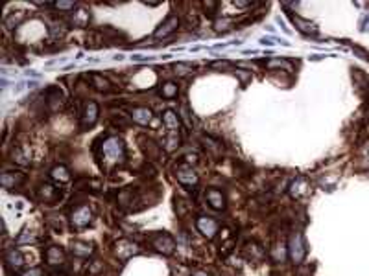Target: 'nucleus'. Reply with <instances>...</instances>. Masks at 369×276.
Returning a JSON list of instances; mask_svg holds the SVG:
<instances>
[{
    "label": "nucleus",
    "instance_id": "f257e3e1",
    "mask_svg": "<svg viewBox=\"0 0 369 276\" xmlns=\"http://www.w3.org/2000/svg\"><path fill=\"white\" fill-rule=\"evenodd\" d=\"M101 156L107 164H118L126 156V146L118 137H109L101 144Z\"/></svg>",
    "mask_w": 369,
    "mask_h": 276
},
{
    "label": "nucleus",
    "instance_id": "f03ea898",
    "mask_svg": "<svg viewBox=\"0 0 369 276\" xmlns=\"http://www.w3.org/2000/svg\"><path fill=\"white\" fill-rule=\"evenodd\" d=\"M92 221V212L89 206H78V208H74L72 214H70V225H72V229L76 230H82L85 227H89Z\"/></svg>",
    "mask_w": 369,
    "mask_h": 276
},
{
    "label": "nucleus",
    "instance_id": "7ed1b4c3",
    "mask_svg": "<svg viewBox=\"0 0 369 276\" xmlns=\"http://www.w3.org/2000/svg\"><path fill=\"white\" fill-rule=\"evenodd\" d=\"M288 248H290L292 260H294L295 263H301L304 260V254H306V245H304V239L299 232H294V234H292L290 243H288Z\"/></svg>",
    "mask_w": 369,
    "mask_h": 276
},
{
    "label": "nucleus",
    "instance_id": "20e7f679",
    "mask_svg": "<svg viewBox=\"0 0 369 276\" xmlns=\"http://www.w3.org/2000/svg\"><path fill=\"white\" fill-rule=\"evenodd\" d=\"M151 247L155 248L157 252H161V254H172L175 248V241L172 239L170 234L159 232V234H155L151 238Z\"/></svg>",
    "mask_w": 369,
    "mask_h": 276
},
{
    "label": "nucleus",
    "instance_id": "39448f33",
    "mask_svg": "<svg viewBox=\"0 0 369 276\" xmlns=\"http://www.w3.org/2000/svg\"><path fill=\"white\" fill-rule=\"evenodd\" d=\"M175 177H177V183L186 186V188H194V186L198 184V175H196V171L192 169V166H188V164L179 166Z\"/></svg>",
    "mask_w": 369,
    "mask_h": 276
},
{
    "label": "nucleus",
    "instance_id": "423d86ee",
    "mask_svg": "<svg viewBox=\"0 0 369 276\" xmlns=\"http://www.w3.org/2000/svg\"><path fill=\"white\" fill-rule=\"evenodd\" d=\"M179 26V18L175 17V15H168V17L157 26V30L153 31V37L155 39H161V37H168L170 33H174L175 30Z\"/></svg>",
    "mask_w": 369,
    "mask_h": 276
},
{
    "label": "nucleus",
    "instance_id": "0eeeda50",
    "mask_svg": "<svg viewBox=\"0 0 369 276\" xmlns=\"http://www.w3.org/2000/svg\"><path fill=\"white\" fill-rule=\"evenodd\" d=\"M196 227L201 232L207 239H212L218 232V221L212 219V217H198L196 221Z\"/></svg>",
    "mask_w": 369,
    "mask_h": 276
},
{
    "label": "nucleus",
    "instance_id": "6e6552de",
    "mask_svg": "<svg viewBox=\"0 0 369 276\" xmlns=\"http://www.w3.org/2000/svg\"><path fill=\"white\" fill-rule=\"evenodd\" d=\"M96 120H98V105L94 101H87V105H85L82 114V127L83 129L92 127L96 123Z\"/></svg>",
    "mask_w": 369,
    "mask_h": 276
},
{
    "label": "nucleus",
    "instance_id": "1a4fd4ad",
    "mask_svg": "<svg viewBox=\"0 0 369 276\" xmlns=\"http://www.w3.org/2000/svg\"><path fill=\"white\" fill-rule=\"evenodd\" d=\"M24 181H26V175L18 173V171H6V173L0 175V184H2L6 190L17 188L18 184H22Z\"/></svg>",
    "mask_w": 369,
    "mask_h": 276
},
{
    "label": "nucleus",
    "instance_id": "9d476101",
    "mask_svg": "<svg viewBox=\"0 0 369 276\" xmlns=\"http://www.w3.org/2000/svg\"><path fill=\"white\" fill-rule=\"evenodd\" d=\"M39 197H41V201L45 202H54L61 197V190L54 184H43L39 188Z\"/></svg>",
    "mask_w": 369,
    "mask_h": 276
},
{
    "label": "nucleus",
    "instance_id": "9b49d317",
    "mask_svg": "<svg viewBox=\"0 0 369 276\" xmlns=\"http://www.w3.org/2000/svg\"><path fill=\"white\" fill-rule=\"evenodd\" d=\"M129 116L138 125H148L151 122V110L148 109V107H133L131 112H129Z\"/></svg>",
    "mask_w": 369,
    "mask_h": 276
},
{
    "label": "nucleus",
    "instance_id": "f8f14e48",
    "mask_svg": "<svg viewBox=\"0 0 369 276\" xmlns=\"http://www.w3.org/2000/svg\"><path fill=\"white\" fill-rule=\"evenodd\" d=\"M46 103H48V107L50 110H57L61 109V105H63V92L59 91V89H48L46 91Z\"/></svg>",
    "mask_w": 369,
    "mask_h": 276
},
{
    "label": "nucleus",
    "instance_id": "ddd939ff",
    "mask_svg": "<svg viewBox=\"0 0 369 276\" xmlns=\"http://www.w3.org/2000/svg\"><path fill=\"white\" fill-rule=\"evenodd\" d=\"M207 201L211 204L214 210H223L225 208V197H223V193L220 190H216V188H211V190H207Z\"/></svg>",
    "mask_w": 369,
    "mask_h": 276
},
{
    "label": "nucleus",
    "instance_id": "4468645a",
    "mask_svg": "<svg viewBox=\"0 0 369 276\" xmlns=\"http://www.w3.org/2000/svg\"><path fill=\"white\" fill-rule=\"evenodd\" d=\"M45 258H46V263L48 265H61L65 261V252L63 248L59 247H48L45 252Z\"/></svg>",
    "mask_w": 369,
    "mask_h": 276
},
{
    "label": "nucleus",
    "instance_id": "2eb2a0df",
    "mask_svg": "<svg viewBox=\"0 0 369 276\" xmlns=\"http://www.w3.org/2000/svg\"><path fill=\"white\" fill-rule=\"evenodd\" d=\"M92 245L87 243V241H74L70 245V252H72L74 258H89L92 254Z\"/></svg>",
    "mask_w": 369,
    "mask_h": 276
},
{
    "label": "nucleus",
    "instance_id": "dca6fc26",
    "mask_svg": "<svg viewBox=\"0 0 369 276\" xmlns=\"http://www.w3.org/2000/svg\"><path fill=\"white\" fill-rule=\"evenodd\" d=\"M292 20H294V24L297 26V30H301L306 35H316V33H318V28H316V24L310 22V20H304V18H301L299 15H292Z\"/></svg>",
    "mask_w": 369,
    "mask_h": 276
},
{
    "label": "nucleus",
    "instance_id": "f3484780",
    "mask_svg": "<svg viewBox=\"0 0 369 276\" xmlns=\"http://www.w3.org/2000/svg\"><path fill=\"white\" fill-rule=\"evenodd\" d=\"M138 248L137 245H133V243H129V241H120L118 245H117V256L120 260H128L131 258L133 254H137Z\"/></svg>",
    "mask_w": 369,
    "mask_h": 276
},
{
    "label": "nucleus",
    "instance_id": "a211bd4d",
    "mask_svg": "<svg viewBox=\"0 0 369 276\" xmlns=\"http://www.w3.org/2000/svg\"><path fill=\"white\" fill-rule=\"evenodd\" d=\"M6 263L8 267L11 269H20V267L24 265V256H22V252L20 250H9L8 254H6Z\"/></svg>",
    "mask_w": 369,
    "mask_h": 276
},
{
    "label": "nucleus",
    "instance_id": "6ab92c4d",
    "mask_svg": "<svg viewBox=\"0 0 369 276\" xmlns=\"http://www.w3.org/2000/svg\"><path fill=\"white\" fill-rule=\"evenodd\" d=\"M163 123H165V127L168 129L170 133H175V131L179 129V118H177V114L172 112V110L163 112Z\"/></svg>",
    "mask_w": 369,
    "mask_h": 276
},
{
    "label": "nucleus",
    "instance_id": "aec40b11",
    "mask_svg": "<svg viewBox=\"0 0 369 276\" xmlns=\"http://www.w3.org/2000/svg\"><path fill=\"white\" fill-rule=\"evenodd\" d=\"M89 18H91V15H89V11L87 9H78V11H74L72 13V18H70V22H72L74 26H87L89 24Z\"/></svg>",
    "mask_w": 369,
    "mask_h": 276
},
{
    "label": "nucleus",
    "instance_id": "412c9836",
    "mask_svg": "<svg viewBox=\"0 0 369 276\" xmlns=\"http://www.w3.org/2000/svg\"><path fill=\"white\" fill-rule=\"evenodd\" d=\"M306 188H308V184H306V179L299 177V179H295L294 184H292V188H290V193H292V197H301V195H304V193L308 192Z\"/></svg>",
    "mask_w": 369,
    "mask_h": 276
},
{
    "label": "nucleus",
    "instance_id": "4be33fe9",
    "mask_svg": "<svg viewBox=\"0 0 369 276\" xmlns=\"http://www.w3.org/2000/svg\"><path fill=\"white\" fill-rule=\"evenodd\" d=\"M30 151H28L26 147H17L15 151H13V160L20 166H28L32 162V158H30Z\"/></svg>",
    "mask_w": 369,
    "mask_h": 276
},
{
    "label": "nucleus",
    "instance_id": "5701e85b",
    "mask_svg": "<svg viewBox=\"0 0 369 276\" xmlns=\"http://www.w3.org/2000/svg\"><path fill=\"white\" fill-rule=\"evenodd\" d=\"M50 177L54 181H59V183H68L70 181V173H68V169L65 166H55L54 169H52V173H50Z\"/></svg>",
    "mask_w": 369,
    "mask_h": 276
},
{
    "label": "nucleus",
    "instance_id": "b1692460",
    "mask_svg": "<svg viewBox=\"0 0 369 276\" xmlns=\"http://www.w3.org/2000/svg\"><path fill=\"white\" fill-rule=\"evenodd\" d=\"M24 17H26V13H24L22 9H17L15 13H11V15H8V17L4 18V24L8 28H13V26H17L18 22H22Z\"/></svg>",
    "mask_w": 369,
    "mask_h": 276
},
{
    "label": "nucleus",
    "instance_id": "393cba45",
    "mask_svg": "<svg viewBox=\"0 0 369 276\" xmlns=\"http://www.w3.org/2000/svg\"><path fill=\"white\" fill-rule=\"evenodd\" d=\"M177 92H179V89H177V85L172 81L165 83V85L161 87V96L166 98V100H174L175 96H177Z\"/></svg>",
    "mask_w": 369,
    "mask_h": 276
},
{
    "label": "nucleus",
    "instance_id": "a878e982",
    "mask_svg": "<svg viewBox=\"0 0 369 276\" xmlns=\"http://www.w3.org/2000/svg\"><path fill=\"white\" fill-rule=\"evenodd\" d=\"M203 146H205V149H209L212 155H220L221 153V144L218 140H212L211 137H203Z\"/></svg>",
    "mask_w": 369,
    "mask_h": 276
},
{
    "label": "nucleus",
    "instance_id": "bb28decb",
    "mask_svg": "<svg viewBox=\"0 0 369 276\" xmlns=\"http://www.w3.org/2000/svg\"><path fill=\"white\" fill-rule=\"evenodd\" d=\"M92 83H94V87H96L98 91H101V92H107L111 89L109 81H107L105 77H101L100 74H94V76H92Z\"/></svg>",
    "mask_w": 369,
    "mask_h": 276
},
{
    "label": "nucleus",
    "instance_id": "cd10ccee",
    "mask_svg": "<svg viewBox=\"0 0 369 276\" xmlns=\"http://www.w3.org/2000/svg\"><path fill=\"white\" fill-rule=\"evenodd\" d=\"M268 68H285V70H292V64L286 59H269L266 61Z\"/></svg>",
    "mask_w": 369,
    "mask_h": 276
},
{
    "label": "nucleus",
    "instance_id": "c85d7f7f",
    "mask_svg": "<svg viewBox=\"0 0 369 276\" xmlns=\"http://www.w3.org/2000/svg\"><path fill=\"white\" fill-rule=\"evenodd\" d=\"M177 146H179V137L177 135H172V137H168L165 140V147L168 151H174Z\"/></svg>",
    "mask_w": 369,
    "mask_h": 276
},
{
    "label": "nucleus",
    "instance_id": "c756f323",
    "mask_svg": "<svg viewBox=\"0 0 369 276\" xmlns=\"http://www.w3.org/2000/svg\"><path fill=\"white\" fill-rule=\"evenodd\" d=\"M34 241H35V236L28 230H24V234H20L17 238V243H34Z\"/></svg>",
    "mask_w": 369,
    "mask_h": 276
},
{
    "label": "nucleus",
    "instance_id": "7c9ffc66",
    "mask_svg": "<svg viewBox=\"0 0 369 276\" xmlns=\"http://www.w3.org/2000/svg\"><path fill=\"white\" fill-rule=\"evenodd\" d=\"M74 2H55L54 4V8L55 9H61V11H70V9H74Z\"/></svg>",
    "mask_w": 369,
    "mask_h": 276
},
{
    "label": "nucleus",
    "instance_id": "2f4dec72",
    "mask_svg": "<svg viewBox=\"0 0 369 276\" xmlns=\"http://www.w3.org/2000/svg\"><path fill=\"white\" fill-rule=\"evenodd\" d=\"M229 20H218L216 22V31H229Z\"/></svg>",
    "mask_w": 369,
    "mask_h": 276
},
{
    "label": "nucleus",
    "instance_id": "473e14b6",
    "mask_svg": "<svg viewBox=\"0 0 369 276\" xmlns=\"http://www.w3.org/2000/svg\"><path fill=\"white\" fill-rule=\"evenodd\" d=\"M131 61L146 63V61H153V57H151V55H131Z\"/></svg>",
    "mask_w": 369,
    "mask_h": 276
},
{
    "label": "nucleus",
    "instance_id": "72a5a7b5",
    "mask_svg": "<svg viewBox=\"0 0 369 276\" xmlns=\"http://www.w3.org/2000/svg\"><path fill=\"white\" fill-rule=\"evenodd\" d=\"M360 31H369V15L360 20Z\"/></svg>",
    "mask_w": 369,
    "mask_h": 276
},
{
    "label": "nucleus",
    "instance_id": "f704fd0d",
    "mask_svg": "<svg viewBox=\"0 0 369 276\" xmlns=\"http://www.w3.org/2000/svg\"><path fill=\"white\" fill-rule=\"evenodd\" d=\"M227 66H229L227 61H214V63H211V68H227Z\"/></svg>",
    "mask_w": 369,
    "mask_h": 276
},
{
    "label": "nucleus",
    "instance_id": "c9c22d12",
    "mask_svg": "<svg viewBox=\"0 0 369 276\" xmlns=\"http://www.w3.org/2000/svg\"><path fill=\"white\" fill-rule=\"evenodd\" d=\"M43 273H41V269H30V271H26L22 276H41Z\"/></svg>",
    "mask_w": 369,
    "mask_h": 276
},
{
    "label": "nucleus",
    "instance_id": "e433bc0d",
    "mask_svg": "<svg viewBox=\"0 0 369 276\" xmlns=\"http://www.w3.org/2000/svg\"><path fill=\"white\" fill-rule=\"evenodd\" d=\"M236 74H238V77H240V81H242V85H246L248 77H251V74H244V72H240V70H236Z\"/></svg>",
    "mask_w": 369,
    "mask_h": 276
},
{
    "label": "nucleus",
    "instance_id": "4c0bfd02",
    "mask_svg": "<svg viewBox=\"0 0 369 276\" xmlns=\"http://www.w3.org/2000/svg\"><path fill=\"white\" fill-rule=\"evenodd\" d=\"M194 276H209V275H207V273H196Z\"/></svg>",
    "mask_w": 369,
    "mask_h": 276
},
{
    "label": "nucleus",
    "instance_id": "58836bf2",
    "mask_svg": "<svg viewBox=\"0 0 369 276\" xmlns=\"http://www.w3.org/2000/svg\"><path fill=\"white\" fill-rule=\"evenodd\" d=\"M50 276H65V275H63V273H52Z\"/></svg>",
    "mask_w": 369,
    "mask_h": 276
}]
</instances>
